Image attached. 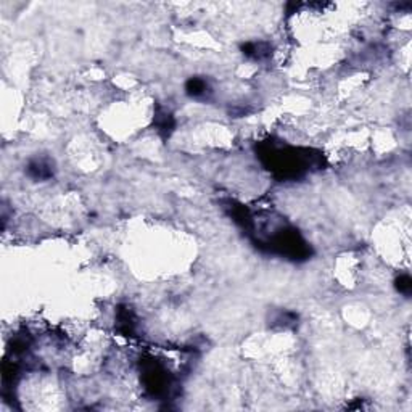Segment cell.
<instances>
[{
  "label": "cell",
  "mask_w": 412,
  "mask_h": 412,
  "mask_svg": "<svg viewBox=\"0 0 412 412\" xmlns=\"http://www.w3.org/2000/svg\"><path fill=\"white\" fill-rule=\"evenodd\" d=\"M28 174L31 175L33 179L45 180V179L52 177L53 167H52L49 159H34V161H31L28 166Z\"/></svg>",
  "instance_id": "cell-1"
},
{
  "label": "cell",
  "mask_w": 412,
  "mask_h": 412,
  "mask_svg": "<svg viewBox=\"0 0 412 412\" xmlns=\"http://www.w3.org/2000/svg\"><path fill=\"white\" fill-rule=\"evenodd\" d=\"M206 90H208V84H206L203 79H190L187 82V94L192 97H200L204 95Z\"/></svg>",
  "instance_id": "cell-2"
},
{
  "label": "cell",
  "mask_w": 412,
  "mask_h": 412,
  "mask_svg": "<svg viewBox=\"0 0 412 412\" xmlns=\"http://www.w3.org/2000/svg\"><path fill=\"white\" fill-rule=\"evenodd\" d=\"M396 287H398V290L402 295H409L410 288H412V282L407 276H402V277H399L398 280H396Z\"/></svg>",
  "instance_id": "cell-3"
}]
</instances>
